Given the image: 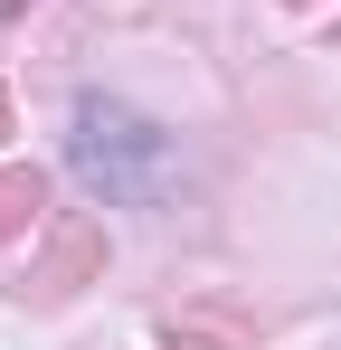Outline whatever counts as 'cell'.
I'll list each match as a JSON object with an SVG mask.
<instances>
[{"instance_id":"1","label":"cell","mask_w":341,"mask_h":350,"mask_svg":"<svg viewBox=\"0 0 341 350\" xmlns=\"http://www.w3.org/2000/svg\"><path fill=\"white\" fill-rule=\"evenodd\" d=\"M76 180L86 189H105V199H123V208H152L170 189V133L162 123H142L133 105H105V95H86L76 105Z\"/></svg>"},{"instance_id":"2","label":"cell","mask_w":341,"mask_h":350,"mask_svg":"<svg viewBox=\"0 0 341 350\" xmlns=\"http://www.w3.org/2000/svg\"><path fill=\"white\" fill-rule=\"evenodd\" d=\"M95 265H105V228L66 218V228H57V246H48V265H38V293H48V303H66V293L95 275Z\"/></svg>"},{"instance_id":"3","label":"cell","mask_w":341,"mask_h":350,"mask_svg":"<svg viewBox=\"0 0 341 350\" xmlns=\"http://www.w3.org/2000/svg\"><path fill=\"white\" fill-rule=\"evenodd\" d=\"M38 218H48V180H38V171H0V246L29 237Z\"/></svg>"},{"instance_id":"4","label":"cell","mask_w":341,"mask_h":350,"mask_svg":"<svg viewBox=\"0 0 341 350\" xmlns=\"http://www.w3.org/2000/svg\"><path fill=\"white\" fill-rule=\"evenodd\" d=\"M0 142H10V95H0Z\"/></svg>"}]
</instances>
